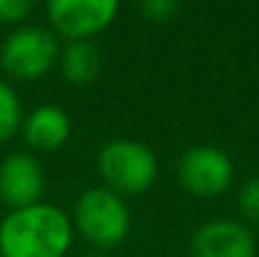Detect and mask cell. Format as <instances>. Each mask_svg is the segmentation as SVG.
<instances>
[{
	"mask_svg": "<svg viewBox=\"0 0 259 257\" xmlns=\"http://www.w3.org/2000/svg\"><path fill=\"white\" fill-rule=\"evenodd\" d=\"M58 63L66 81L86 86L101 74V51L91 41H71L58 56Z\"/></svg>",
	"mask_w": 259,
	"mask_h": 257,
	"instance_id": "10",
	"label": "cell"
},
{
	"mask_svg": "<svg viewBox=\"0 0 259 257\" xmlns=\"http://www.w3.org/2000/svg\"><path fill=\"white\" fill-rule=\"evenodd\" d=\"M86 257H103V255H98V252H93V255H86Z\"/></svg>",
	"mask_w": 259,
	"mask_h": 257,
	"instance_id": "15",
	"label": "cell"
},
{
	"mask_svg": "<svg viewBox=\"0 0 259 257\" xmlns=\"http://www.w3.org/2000/svg\"><path fill=\"white\" fill-rule=\"evenodd\" d=\"M46 189V174L33 154L15 152L0 162V202L13 209L38 204Z\"/></svg>",
	"mask_w": 259,
	"mask_h": 257,
	"instance_id": "7",
	"label": "cell"
},
{
	"mask_svg": "<svg viewBox=\"0 0 259 257\" xmlns=\"http://www.w3.org/2000/svg\"><path fill=\"white\" fill-rule=\"evenodd\" d=\"M73 240V222L53 204L38 202L13 209L0 222L3 257H66Z\"/></svg>",
	"mask_w": 259,
	"mask_h": 257,
	"instance_id": "1",
	"label": "cell"
},
{
	"mask_svg": "<svg viewBox=\"0 0 259 257\" xmlns=\"http://www.w3.org/2000/svg\"><path fill=\"white\" fill-rule=\"evenodd\" d=\"M179 181L194 197H217L234 179L232 159L217 146H191L179 159Z\"/></svg>",
	"mask_w": 259,
	"mask_h": 257,
	"instance_id": "6",
	"label": "cell"
},
{
	"mask_svg": "<svg viewBox=\"0 0 259 257\" xmlns=\"http://www.w3.org/2000/svg\"><path fill=\"white\" fill-rule=\"evenodd\" d=\"M23 136L38 152H56L71 136V119L58 106H38L23 119Z\"/></svg>",
	"mask_w": 259,
	"mask_h": 257,
	"instance_id": "9",
	"label": "cell"
},
{
	"mask_svg": "<svg viewBox=\"0 0 259 257\" xmlns=\"http://www.w3.org/2000/svg\"><path fill=\"white\" fill-rule=\"evenodd\" d=\"M98 174L116 194H141L154 187L159 162L154 152L131 139L108 141L98 154Z\"/></svg>",
	"mask_w": 259,
	"mask_h": 257,
	"instance_id": "3",
	"label": "cell"
},
{
	"mask_svg": "<svg viewBox=\"0 0 259 257\" xmlns=\"http://www.w3.org/2000/svg\"><path fill=\"white\" fill-rule=\"evenodd\" d=\"M58 61V41L40 25L15 28L0 46V68L15 81H35Z\"/></svg>",
	"mask_w": 259,
	"mask_h": 257,
	"instance_id": "4",
	"label": "cell"
},
{
	"mask_svg": "<svg viewBox=\"0 0 259 257\" xmlns=\"http://www.w3.org/2000/svg\"><path fill=\"white\" fill-rule=\"evenodd\" d=\"M0 257H3V255H0Z\"/></svg>",
	"mask_w": 259,
	"mask_h": 257,
	"instance_id": "16",
	"label": "cell"
},
{
	"mask_svg": "<svg viewBox=\"0 0 259 257\" xmlns=\"http://www.w3.org/2000/svg\"><path fill=\"white\" fill-rule=\"evenodd\" d=\"M239 209L247 219L259 222V176H252L239 192Z\"/></svg>",
	"mask_w": 259,
	"mask_h": 257,
	"instance_id": "13",
	"label": "cell"
},
{
	"mask_svg": "<svg viewBox=\"0 0 259 257\" xmlns=\"http://www.w3.org/2000/svg\"><path fill=\"white\" fill-rule=\"evenodd\" d=\"M191 257H254L257 242L249 227L234 219H214L201 225L189 242Z\"/></svg>",
	"mask_w": 259,
	"mask_h": 257,
	"instance_id": "8",
	"label": "cell"
},
{
	"mask_svg": "<svg viewBox=\"0 0 259 257\" xmlns=\"http://www.w3.org/2000/svg\"><path fill=\"white\" fill-rule=\"evenodd\" d=\"M73 222L86 242L98 250H111L126 240L131 230V212L121 194L108 187H93L78 197Z\"/></svg>",
	"mask_w": 259,
	"mask_h": 257,
	"instance_id": "2",
	"label": "cell"
},
{
	"mask_svg": "<svg viewBox=\"0 0 259 257\" xmlns=\"http://www.w3.org/2000/svg\"><path fill=\"white\" fill-rule=\"evenodd\" d=\"M23 129V106L15 88L0 81V144H8Z\"/></svg>",
	"mask_w": 259,
	"mask_h": 257,
	"instance_id": "11",
	"label": "cell"
},
{
	"mask_svg": "<svg viewBox=\"0 0 259 257\" xmlns=\"http://www.w3.org/2000/svg\"><path fill=\"white\" fill-rule=\"evenodd\" d=\"M46 15L53 30L68 38V43L88 41L116 20L118 3L116 0H51L46 5Z\"/></svg>",
	"mask_w": 259,
	"mask_h": 257,
	"instance_id": "5",
	"label": "cell"
},
{
	"mask_svg": "<svg viewBox=\"0 0 259 257\" xmlns=\"http://www.w3.org/2000/svg\"><path fill=\"white\" fill-rule=\"evenodd\" d=\"M141 13L149 20H154V23H164V20L171 18L174 13H179V3H174V0H144L141 3Z\"/></svg>",
	"mask_w": 259,
	"mask_h": 257,
	"instance_id": "14",
	"label": "cell"
},
{
	"mask_svg": "<svg viewBox=\"0 0 259 257\" xmlns=\"http://www.w3.org/2000/svg\"><path fill=\"white\" fill-rule=\"evenodd\" d=\"M33 10H35L33 0H0V23L3 25L23 23Z\"/></svg>",
	"mask_w": 259,
	"mask_h": 257,
	"instance_id": "12",
	"label": "cell"
}]
</instances>
